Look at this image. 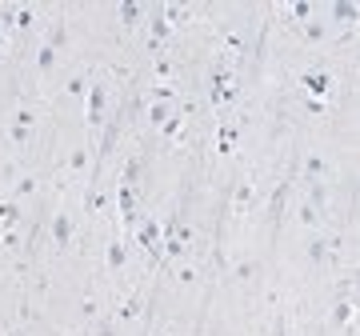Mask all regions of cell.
I'll return each mask as SVG.
<instances>
[{
    "mask_svg": "<svg viewBox=\"0 0 360 336\" xmlns=\"http://www.w3.org/2000/svg\"><path fill=\"white\" fill-rule=\"evenodd\" d=\"M108 92H112V84L104 77H92L89 80V96H84V129H89V136H101L104 124H108Z\"/></svg>",
    "mask_w": 360,
    "mask_h": 336,
    "instance_id": "1",
    "label": "cell"
},
{
    "mask_svg": "<svg viewBox=\"0 0 360 336\" xmlns=\"http://www.w3.org/2000/svg\"><path fill=\"white\" fill-rule=\"evenodd\" d=\"M72 236H77V212L65 208V205H56L52 217H49V245L56 248V252H65V248L72 245Z\"/></svg>",
    "mask_w": 360,
    "mask_h": 336,
    "instance_id": "2",
    "label": "cell"
},
{
    "mask_svg": "<svg viewBox=\"0 0 360 336\" xmlns=\"http://www.w3.org/2000/svg\"><path fill=\"white\" fill-rule=\"evenodd\" d=\"M340 257V236H312L309 245H304V260L324 269V264H336Z\"/></svg>",
    "mask_w": 360,
    "mask_h": 336,
    "instance_id": "3",
    "label": "cell"
},
{
    "mask_svg": "<svg viewBox=\"0 0 360 336\" xmlns=\"http://www.w3.org/2000/svg\"><path fill=\"white\" fill-rule=\"evenodd\" d=\"M132 240H136V245H141V248H144V252H148L153 260H160V245H165V228H160V224H156L153 217H144V220H136V236H132Z\"/></svg>",
    "mask_w": 360,
    "mask_h": 336,
    "instance_id": "4",
    "label": "cell"
},
{
    "mask_svg": "<svg viewBox=\"0 0 360 336\" xmlns=\"http://www.w3.org/2000/svg\"><path fill=\"white\" fill-rule=\"evenodd\" d=\"M300 89H304V96L321 101V96H328V92L336 89V77L324 72V68H304V72H300Z\"/></svg>",
    "mask_w": 360,
    "mask_h": 336,
    "instance_id": "5",
    "label": "cell"
},
{
    "mask_svg": "<svg viewBox=\"0 0 360 336\" xmlns=\"http://www.w3.org/2000/svg\"><path fill=\"white\" fill-rule=\"evenodd\" d=\"M116 212H120V224H124V228H136V220H141L136 188H129V184H116Z\"/></svg>",
    "mask_w": 360,
    "mask_h": 336,
    "instance_id": "6",
    "label": "cell"
},
{
    "mask_svg": "<svg viewBox=\"0 0 360 336\" xmlns=\"http://www.w3.org/2000/svg\"><path fill=\"white\" fill-rule=\"evenodd\" d=\"M141 312H144V288H132L129 297H124V304L112 312V321L120 324V328H129V324L141 321Z\"/></svg>",
    "mask_w": 360,
    "mask_h": 336,
    "instance_id": "7",
    "label": "cell"
},
{
    "mask_svg": "<svg viewBox=\"0 0 360 336\" xmlns=\"http://www.w3.org/2000/svg\"><path fill=\"white\" fill-rule=\"evenodd\" d=\"M288 196H292V176H284V181L276 184V193L269 196V224H272V233L281 228V220H284V208H288Z\"/></svg>",
    "mask_w": 360,
    "mask_h": 336,
    "instance_id": "8",
    "label": "cell"
},
{
    "mask_svg": "<svg viewBox=\"0 0 360 336\" xmlns=\"http://www.w3.org/2000/svg\"><path fill=\"white\" fill-rule=\"evenodd\" d=\"M104 264H108L112 276H120V272L129 269V240H124V236H112V240L104 245Z\"/></svg>",
    "mask_w": 360,
    "mask_h": 336,
    "instance_id": "9",
    "label": "cell"
},
{
    "mask_svg": "<svg viewBox=\"0 0 360 336\" xmlns=\"http://www.w3.org/2000/svg\"><path fill=\"white\" fill-rule=\"evenodd\" d=\"M112 13H116V25H120V28H136V25H144L148 4H141V0H120Z\"/></svg>",
    "mask_w": 360,
    "mask_h": 336,
    "instance_id": "10",
    "label": "cell"
},
{
    "mask_svg": "<svg viewBox=\"0 0 360 336\" xmlns=\"http://www.w3.org/2000/svg\"><path fill=\"white\" fill-rule=\"evenodd\" d=\"M252 205H257V181H252V176H245V181L232 188V212H236V217H248V212H252Z\"/></svg>",
    "mask_w": 360,
    "mask_h": 336,
    "instance_id": "11",
    "label": "cell"
},
{
    "mask_svg": "<svg viewBox=\"0 0 360 336\" xmlns=\"http://www.w3.org/2000/svg\"><path fill=\"white\" fill-rule=\"evenodd\" d=\"M89 68H77V72H68V80L60 84V96H68L72 104H84V96H89Z\"/></svg>",
    "mask_w": 360,
    "mask_h": 336,
    "instance_id": "12",
    "label": "cell"
},
{
    "mask_svg": "<svg viewBox=\"0 0 360 336\" xmlns=\"http://www.w3.org/2000/svg\"><path fill=\"white\" fill-rule=\"evenodd\" d=\"M328 172H333V164H328L324 153H304V184L328 181Z\"/></svg>",
    "mask_w": 360,
    "mask_h": 336,
    "instance_id": "13",
    "label": "cell"
},
{
    "mask_svg": "<svg viewBox=\"0 0 360 336\" xmlns=\"http://www.w3.org/2000/svg\"><path fill=\"white\" fill-rule=\"evenodd\" d=\"M32 65H37V77L40 80H52V72H56V65H60V52L49 49V44H40V49L32 52Z\"/></svg>",
    "mask_w": 360,
    "mask_h": 336,
    "instance_id": "14",
    "label": "cell"
},
{
    "mask_svg": "<svg viewBox=\"0 0 360 336\" xmlns=\"http://www.w3.org/2000/svg\"><path fill=\"white\" fill-rule=\"evenodd\" d=\"M37 193H40V176L28 172L20 181H8V196H4V200H16V205H20V200H28V196H37Z\"/></svg>",
    "mask_w": 360,
    "mask_h": 336,
    "instance_id": "15",
    "label": "cell"
},
{
    "mask_svg": "<svg viewBox=\"0 0 360 336\" xmlns=\"http://www.w3.org/2000/svg\"><path fill=\"white\" fill-rule=\"evenodd\" d=\"M352 316H356V300L352 297L336 300L333 312H328V328H352Z\"/></svg>",
    "mask_w": 360,
    "mask_h": 336,
    "instance_id": "16",
    "label": "cell"
},
{
    "mask_svg": "<svg viewBox=\"0 0 360 336\" xmlns=\"http://www.w3.org/2000/svg\"><path fill=\"white\" fill-rule=\"evenodd\" d=\"M144 168H148V156L144 153H132L129 160H124V172H120V184H129V188H141V176Z\"/></svg>",
    "mask_w": 360,
    "mask_h": 336,
    "instance_id": "17",
    "label": "cell"
},
{
    "mask_svg": "<svg viewBox=\"0 0 360 336\" xmlns=\"http://www.w3.org/2000/svg\"><path fill=\"white\" fill-rule=\"evenodd\" d=\"M8 124H16V129H40V108L37 104H16Z\"/></svg>",
    "mask_w": 360,
    "mask_h": 336,
    "instance_id": "18",
    "label": "cell"
},
{
    "mask_svg": "<svg viewBox=\"0 0 360 336\" xmlns=\"http://www.w3.org/2000/svg\"><path fill=\"white\" fill-rule=\"evenodd\" d=\"M196 8H188V4H160V16L168 20V28L176 32L180 25H188V16H193Z\"/></svg>",
    "mask_w": 360,
    "mask_h": 336,
    "instance_id": "19",
    "label": "cell"
},
{
    "mask_svg": "<svg viewBox=\"0 0 360 336\" xmlns=\"http://www.w3.org/2000/svg\"><path fill=\"white\" fill-rule=\"evenodd\" d=\"M20 220H25V208L16 205V200H0V228L8 233V228H20Z\"/></svg>",
    "mask_w": 360,
    "mask_h": 336,
    "instance_id": "20",
    "label": "cell"
},
{
    "mask_svg": "<svg viewBox=\"0 0 360 336\" xmlns=\"http://www.w3.org/2000/svg\"><path fill=\"white\" fill-rule=\"evenodd\" d=\"M101 312H104L101 297H96V292H89V297H84V300L77 304V321H80V324H92L96 316H101Z\"/></svg>",
    "mask_w": 360,
    "mask_h": 336,
    "instance_id": "21",
    "label": "cell"
},
{
    "mask_svg": "<svg viewBox=\"0 0 360 336\" xmlns=\"http://www.w3.org/2000/svg\"><path fill=\"white\" fill-rule=\"evenodd\" d=\"M328 16H333L336 25H356V16H360V8L356 4H348V0H340V4H328Z\"/></svg>",
    "mask_w": 360,
    "mask_h": 336,
    "instance_id": "22",
    "label": "cell"
},
{
    "mask_svg": "<svg viewBox=\"0 0 360 336\" xmlns=\"http://www.w3.org/2000/svg\"><path fill=\"white\" fill-rule=\"evenodd\" d=\"M296 220H300V228H316V224H324V212L316 205H309V200H300L296 205Z\"/></svg>",
    "mask_w": 360,
    "mask_h": 336,
    "instance_id": "23",
    "label": "cell"
},
{
    "mask_svg": "<svg viewBox=\"0 0 360 336\" xmlns=\"http://www.w3.org/2000/svg\"><path fill=\"white\" fill-rule=\"evenodd\" d=\"M236 132H240V120H224V124H220V141H217L220 156H229L232 148H236Z\"/></svg>",
    "mask_w": 360,
    "mask_h": 336,
    "instance_id": "24",
    "label": "cell"
},
{
    "mask_svg": "<svg viewBox=\"0 0 360 336\" xmlns=\"http://www.w3.org/2000/svg\"><path fill=\"white\" fill-rule=\"evenodd\" d=\"M184 120H188L184 117V108H176V112L160 124V136H165V141H180V136H184Z\"/></svg>",
    "mask_w": 360,
    "mask_h": 336,
    "instance_id": "25",
    "label": "cell"
},
{
    "mask_svg": "<svg viewBox=\"0 0 360 336\" xmlns=\"http://www.w3.org/2000/svg\"><path fill=\"white\" fill-rule=\"evenodd\" d=\"M300 40H304V44L328 40V25H324V20H304V25H300Z\"/></svg>",
    "mask_w": 360,
    "mask_h": 336,
    "instance_id": "26",
    "label": "cell"
},
{
    "mask_svg": "<svg viewBox=\"0 0 360 336\" xmlns=\"http://www.w3.org/2000/svg\"><path fill=\"white\" fill-rule=\"evenodd\" d=\"M89 336H120V324L112 321V312H101V316L89 324Z\"/></svg>",
    "mask_w": 360,
    "mask_h": 336,
    "instance_id": "27",
    "label": "cell"
},
{
    "mask_svg": "<svg viewBox=\"0 0 360 336\" xmlns=\"http://www.w3.org/2000/svg\"><path fill=\"white\" fill-rule=\"evenodd\" d=\"M257 276H260V260H236L232 264V280H240V285L257 280Z\"/></svg>",
    "mask_w": 360,
    "mask_h": 336,
    "instance_id": "28",
    "label": "cell"
},
{
    "mask_svg": "<svg viewBox=\"0 0 360 336\" xmlns=\"http://www.w3.org/2000/svg\"><path fill=\"white\" fill-rule=\"evenodd\" d=\"M8 144H13V148H28V144L37 141V129H16V124H8Z\"/></svg>",
    "mask_w": 360,
    "mask_h": 336,
    "instance_id": "29",
    "label": "cell"
},
{
    "mask_svg": "<svg viewBox=\"0 0 360 336\" xmlns=\"http://www.w3.org/2000/svg\"><path fill=\"white\" fill-rule=\"evenodd\" d=\"M172 112H176L172 104H148V108H144V117H148V124H153V129H160Z\"/></svg>",
    "mask_w": 360,
    "mask_h": 336,
    "instance_id": "30",
    "label": "cell"
},
{
    "mask_svg": "<svg viewBox=\"0 0 360 336\" xmlns=\"http://www.w3.org/2000/svg\"><path fill=\"white\" fill-rule=\"evenodd\" d=\"M37 25V8L32 4H16V32H28Z\"/></svg>",
    "mask_w": 360,
    "mask_h": 336,
    "instance_id": "31",
    "label": "cell"
},
{
    "mask_svg": "<svg viewBox=\"0 0 360 336\" xmlns=\"http://www.w3.org/2000/svg\"><path fill=\"white\" fill-rule=\"evenodd\" d=\"M312 13H316V4H312V0H296V4H288V16H292V20H300V25H304V20H312Z\"/></svg>",
    "mask_w": 360,
    "mask_h": 336,
    "instance_id": "32",
    "label": "cell"
},
{
    "mask_svg": "<svg viewBox=\"0 0 360 336\" xmlns=\"http://www.w3.org/2000/svg\"><path fill=\"white\" fill-rule=\"evenodd\" d=\"M172 280H176V285H196V280H200V272H196L193 264H180V269H176V276H172Z\"/></svg>",
    "mask_w": 360,
    "mask_h": 336,
    "instance_id": "33",
    "label": "cell"
},
{
    "mask_svg": "<svg viewBox=\"0 0 360 336\" xmlns=\"http://www.w3.org/2000/svg\"><path fill=\"white\" fill-rule=\"evenodd\" d=\"M0 248H8V252H20V236H16V228H8V233L0 236Z\"/></svg>",
    "mask_w": 360,
    "mask_h": 336,
    "instance_id": "34",
    "label": "cell"
},
{
    "mask_svg": "<svg viewBox=\"0 0 360 336\" xmlns=\"http://www.w3.org/2000/svg\"><path fill=\"white\" fill-rule=\"evenodd\" d=\"M269 336H288V316H284V312H276V321H272V332Z\"/></svg>",
    "mask_w": 360,
    "mask_h": 336,
    "instance_id": "35",
    "label": "cell"
},
{
    "mask_svg": "<svg viewBox=\"0 0 360 336\" xmlns=\"http://www.w3.org/2000/svg\"><path fill=\"white\" fill-rule=\"evenodd\" d=\"M304 108H309L312 117H321V112H324V101H312V96H304Z\"/></svg>",
    "mask_w": 360,
    "mask_h": 336,
    "instance_id": "36",
    "label": "cell"
},
{
    "mask_svg": "<svg viewBox=\"0 0 360 336\" xmlns=\"http://www.w3.org/2000/svg\"><path fill=\"white\" fill-rule=\"evenodd\" d=\"M4 52H13V40H8L4 32H0V56H4Z\"/></svg>",
    "mask_w": 360,
    "mask_h": 336,
    "instance_id": "37",
    "label": "cell"
},
{
    "mask_svg": "<svg viewBox=\"0 0 360 336\" xmlns=\"http://www.w3.org/2000/svg\"><path fill=\"white\" fill-rule=\"evenodd\" d=\"M144 336H148V332H144ZM156 336H176V332H172V328H160V332H156Z\"/></svg>",
    "mask_w": 360,
    "mask_h": 336,
    "instance_id": "38",
    "label": "cell"
}]
</instances>
